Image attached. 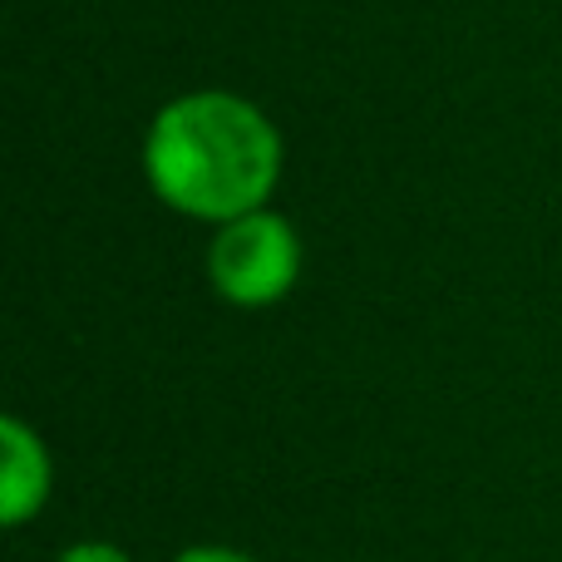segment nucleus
<instances>
[{"label":"nucleus","mask_w":562,"mask_h":562,"mask_svg":"<svg viewBox=\"0 0 562 562\" xmlns=\"http://www.w3.org/2000/svg\"><path fill=\"white\" fill-rule=\"evenodd\" d=\"M207 277H213L217 296L233 306H272L301 277V237L286 217L257 213L223 223L207 252Z\"/></svg>","instance_id":"2"},{"label":"nucleus","mask_w":562,"mask_h":562,"mask_svg":"<svg viewBox=\"0 0 562 562\" xmlns=\"http://www.w3.org/2000/svg\"><path fill=\"white\" fill-rule=\"evenodd\" d=\"M0 445H5V469H0V518L20 528L49 494V459L45 445L30 435L20 419L0 425Z\"/></svg>","instance_id":"3"},{"label":"nucleus","mask_w":562,"mask_h":562,"mask_svg":"<svg viewBox=\"0 0 562 562\" xmlns=\"http://www.w3.org/2000/svg\"><path fill=\"white\" fill-rule=\"evenodd\" d=\"M144 173L173 213L233 223L272 198L281 134L252 99L198 89L158 109L144 138Z\"/></svg>","instance_id":"1"},{"label":"nucleus","mask_w":562,"mask_h":562,"mask_svg":"<svg viewBox=\"0 0 562 562\" xmlns=\"http://www.w3.org/2000/svg\"><path fill=\"white\" fill-rule=\"evenodd\" d=\"M59 562H128L119 548H109V543H79V548H69Z\"/></svg>","instance_id":"4"},{"label":"nucleus","mask_w":562,"mask_h":562,"mask_svg":"<svg viewBox=\"0 0 562 562\" xmlns=\"http://www.w3.org/2000/svg\"><path fill=\"white\" fill-rule=\"evenodd\" d=\"M173 562H252V558L233 553V548H188V553L173 558Z\"/></svg>","instance_id":"5"}]
</instances>
